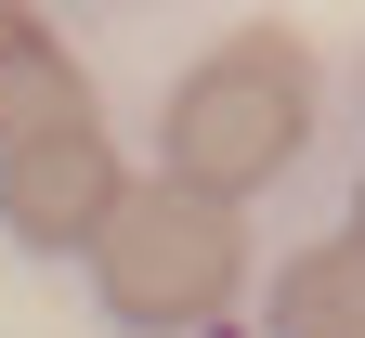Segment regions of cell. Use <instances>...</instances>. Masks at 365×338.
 <instances>
[{
    "label": "cell",
    "mask_w": 365,
    "mask_h": 338,
    "mask_svg": "<svg viewBox=\"0 0 365 338\" xmlns=\"http://www.w3.org/2000/svg\"><path fill=\"white\" fill-rule=\"evenodd\" d=\"M157 143H170V169L182 196H261L274 169H300V143H313V53L287 26H235L222 53H196L170 78V105H157Z\"/></svg>",
    "instance_id": "obj_1"
},
{
    "label": "cell",
    "mask_w": 365,
    "mask_h": 338,
    "mask_svg": "<svg viewBox=\"0 0 365 338\" xmlns=\"http://www.w3.org/2000/svg\"><path fill=\"white\" fill-rule=\"evenodd\" d=\"M91 286H105L118 325L182 338V325H222L248 286V221L222 196H182V182H130L91 234Z\"/></svg>",
    "instance_id": "obj_2"
},
{
    "label": "cell",
    "mask_w": 365,
    "mask_h": 338,
    "mask_svg": "<svg viewBox=\"0 0 365 338\" xmlns=\"http://www.w3.org/2000/svg\"><path fill=\"white\" fill-rule=\"evenodd\" d=\"M130 196L105 130H39V143H0V234L14 248H91L105 208Z\"/></svg>",
    "instance_id": "obj_3"
},
{
    "label": "cell",
    "mask_w": 365,
    "mask_h": 338,
    "mask_svg": "<svg viewBox=\"0 0 365 338\" xmlns=\"http://www.w3.org/2000/svg\"><path fill=\"white\" fill-rule=\"evenodd\" d=\"M39 130H91V78L39 14L0 0V143H39Z\"/></svg>",
    "instance_id": "obj_4"
},
{
    "label": "cell",
    "mask_w": 365,
    "mask_h": 338,
    "mask_svg": "<svg viewBox=\"0 0 365 338\" xmlns=\"http://www.w3.org/2000/svg\"><path fill=\"white\" fill-rule=\"evenodd\" d=\"M274 338H365V208H352V234H327L274 273Z\"/></svg>",
    "instance_id": "obj_5"
},
{
    "label": "cell",
    "mask_w": 365,
    "mask_h": 338,
    "mask_svg": "<svg viewBox=\"0 0 365 338\" xmlns=\"http://www.w3.org/2000/svg\"><path fill=\"white\" fill-rule=\"evenodd\" d=\"M352 208H365V196H352Z\"/></svg>",
    "instance_id": "obj_6"
}]
</instances>
